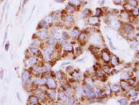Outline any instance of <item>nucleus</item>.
Returning a JSON list of instances; mask_svg holds the SVG:
<instances>
[{"instance_id":"nucleus-19","label":"nucleus","mask_w":139,"mask_h":105,"mask_svg":"<svg viewBox=\"0 0 139 105\" xmlns=\"http://www.w3.org/2000/svg\"><path fill=\"white\" fill-rule=\"evenodd\" d=\"M95 93V97L97 98H103L106 97V94L104 93V90H103L102 89H98L96 90Z\"/></svg>"},{"instance_id":"nucleus-24","label":"nucleus","mask_w":139,"mask_h":105,"mask_svg":"<svg viewBox=\"0 0 139 105\" xmlns=\"http://www.w3.org/2000/svg\"><path fill=\"white\" fill-rule=\"evenodd\" d=\"M66 11H67L68 13H73V12L76 11V8H75V6L69 4L67 6H66Z\"/></svg>"},{"instance_id":"nucleus-12","label":"nucleus","mask_w":139,"mask_h":105,"mask_svg":"<svg viewBox=\"0 0 139 105\" xmlns=\"http://www.w3.org/2000/svg\"><path fill=\"white\" fill-rule=\"evenodd\" d=\"M31 74V71H27V69H25V71H23V74H22V79H23V81L24 83L30 80Z\"/></svg>"},{"instance_id":"nucleus-50","label":"nucleus","mask_w":139,"mask_h":105,"mask_svg":"<svg viewBox=\"0 0 139 105\" xmlns=\"http://www.w3.org/2000/svg\"><path fill=\"white\" fill-rule=\"evenodd\" d=\"M108 38V41H109V46H110V47H111V49H113V50H116V47L113 46V42H112V41H111V39L108 37H107Z\"/></svg>"},{"instance_id":"nucleus-58","label":"nucleus","mask_w":139,"mask_h":105,"mask_svg":"<svg viewBox=\"0 0 139 105\" xmlns=\"http://www.w3.org/2000/svg\"><path fill=\"white\" fill-rule=\"evenodd\" d=\"M2 1H4V0H0V2H2Z\"/></svg>"},{"instance_id":"nucleus-26","label":"nucleus","mask_w":139,"mask_h":105,"mask_svg":"<svg viewBox=\"0 0 139 105\" xmlns=\"http://www.w3.org/2000/svg\"><path fill=\"white\" fill-rule=\"evenodd\" d=\"M91 14V11L90 10L89 8H84L83 12H82V14H81V17L83 18H88L90 17V15Z\"/></svg>"},{"instance_id":"nucleus-27","label":"nucleus","mask_w":139,"mask_h":105,"mask_svg":"<svg viewBox=\"0 0 139 105\" xmlns=\"http://www.w3.org/2000/svg\"><path fill=\"white\" fill-rule=\"evenodd\" d=\"M38 28L39 29H46V30H47L48 29V24H47L44 20H42V21H41L40 23L38 24Z\"/></svg>"},{"instance_id":"nucleus-38","label":"nucleus","mask_w":139,"mask_h":105,"mask_svg":"<svg viewBox=\"0 0 139 105\" xmlns=\"http://www.w3.org/2000/svg\"><path fill=\"white\" fill-rule=\"evenodd\" d=\"M75 92H76V94L78 95V96H82V94H83V87L81 86H79L77 87L76 89H75Z\"/></svg>"},{"instance_id":"nucleus-22","label":"nucleus","mask_w":139,"mask_h":105,"mask_svg":"<svg viewBox=\"0 0 139 105\" xmlns=\"http://www.w3.org/2000/svg\"><path fill=\"white\" fill-rule=\"evenodd\" d=\"M84 83L86 84L87 85H89L90 87H93L94 85V82L93 80V79L90 77V76H88V77H85L84 78Z\"/></svg>"},{"instance_id":"nucleus-16","label":"nucleus","mask_w":139,"mask_h":105,"mask_svg":"<svg viewBox=\"0 0 139 105\" xmlns=\"http://www.w3.org/2000/svg\"><path fill=\"white\" fill-rule=\"evenodd\" d=\"M109 62L111 63L112 66L115 67V66L119 65V59L115 55H113L112 57H110V61Z\"/></svg>"},{"instance_id":"nucleus-8","label":"nucleus","mask_w":139,"mask_h":105,"mask_svg":"<svg viewBox=\"0 0 139 105\" xmlns=\"http://www.w3.org/2000/svg\"><path fill=\"white\" fill-rule=\"evenodd\" d=\"M46 93L50 99H51L52 101H55L56 99L57 94H56V92L55 90H53V89H48V90L46 91Z\"/></svg>"},{"instance_id":"nucleus-53","label":"nucleus","mask_w":139,"mask_h":105,"mask_svg":"<svg viewBox=\"0 0 139 105\" xmlns=\"http://www.w3.org/2000/svg\"><path fill=\"white\" fill-rule=\"evenodd\" d=\"M118 72V71H115V69H113L112 71H110V74L111 75H115V73Z\"/></svg>"},{"instance_id":"nucleus-28","label":"nucleus","mask_w":139,"mask_h":105,"mask_svg":"<svg viewBox=\"0 0 139 105\" xmlns=\"http://www.w3.org/2000/svg\"><path fill=\"white\" fill-rule=\"evenodd\" d=\"M37 62V58L36 57H29L27 60V64L29 65H35Z\"/></svg>"},{"instance_id":"nucleus-48","label":"nucleus","mask_w":139,"mask_h":105,"mask_svg":"<svg viewBox=\"0 0 139 105\" xmlns=\"http://www.w3.org/2000/svg\"><path fill=\"white\" fill-rule=\"evenodd\" d=\"M118 103L120 104L126 105V104H128V100H127V98H121V99L118 100Z\"/></svg>"},{"instance_id":"nucleus-17","label":"nucleus","mask_w":139,"mask_h":105,"mask_svg":"<svg viewBox=\"0 0 139 105\" xmlns=\"http://www.w3.org/2000/svg\"><path fill=\"white\" fill-rule=\"evenodd\" d=\"M28 102H29L30 104H38L39 103V99L36 95H31V96L28 98Z\"/></svg>"},{"instance_id":"nucleus-44","label":"nucleus","mask_w":139,"mask_h":105,"mask_svg":"<svg viewBox=\"0 0 139 105\" xmlns=\"http://www.w3.org/2000/svg\"><path fill=\"white\" fill-rule=\"evenodd\" d=\"M102 69L105 74H108V73H110V71H111V67H110L109 65H104L103 66Z\"/></svg>"},{"instance_id":"nucleus-9","label":"nucleus","mask_w":139,"mask_h":105,"mask_svg":"<svg viewBox=\"0 0 139 105\" xmlns=\"http://www.w3.org/2000/svg\"><path fill=\"white\" fill-rule=\"evenodd\" d=\"M101 56H102V59H103V61L106 64H108L110 61V53L108 51V50L104 49L103 50L102 54H101Z\"/></svg>"},{"instance_id":"nucleus-25","label":"nucleus","mask_w":139,"mask_h":105,"mask_svg":"<svg viewBox=\"0 0 139 105\" xmlns=\"http://www.w3.org/2000/svg\"><path fill=\"white\" fill-rule=\"evenodd\" d=\"M63 49H64L65 52H73V50H74L73 46H72L71 44H65Z\"/></svg>"},{"instance_id":"nucleus-15","label":"nucleus","mask_w":139,"mask_h":105,"mask_svg":"<svg viewBox=\"0 0 139 105\" xmlns=\"http://www.w3.org/2000/svg\"><path fill=\"white\" fill-rule=\"evenodd\" d=\"M120 18L124 22H127L130 19V14L128 13V11H122L120 12Z\"/></svg>"},{"instance_id":"nucleus-42","label":"nucleus","mask_w":139,"mask_h":105,"mask_svg":"<svg viewBox=\"0 0 139 105\" xmlns=\"http://www.w3.org/2000/svg\"><path fill=\"white\" fill-rule=\"evenodd\" d=\"M104 93L106 94V95H110L112 93V90H111V88H110L109 85H107L104 88Z\"/></svg>"},{"instance_id":"nucleus-37","label":"nucleus","mask_w":139,"mask_h":105,"mask_svg":"<svg viewBox=\"0 0 139 105\" xmlns=\"http://www.w3.org/2000/svg\"><path fill=\"white\" fill-rule=\"evenodd\" d=\"M128 4H130L132 8H136V7H137V5H138V2H137V0H128Z\"/></svg>"},{"instance_id":"nucleus-47","label":"nucleus","mask_w":139,"mask_h":105,"mask_svg":"<svg viewBox=\"0 0 139 105\" xmlns=\"http://www.w3.org/2000/svg\"><path fill=\"white\" fill-rule=\"evenodd\" d=\"M124 9H125V11H132V7L128 4V3H127V4H125L124 5Z\"/></svg>"},{"instance_id":"nucleus-52","label":"nucleus","mask_w":139,"mask_h":105,"mask_svg":"<svg viewBox=\"0 0 139 105\" xmlns=\"http://www.w3.org/2000/svg\"><path fill=\"white\" fill-rule=\"evenodd\" d=\"M50 69H51V67H50V65H46L45 67H44V71H50Z\"/></svg>"},{"instance_id":"nucleus-20","label":"nucleus","mask_w":139,"mask_h":105,"mask_svg":"<svg viewBox=\"0 0 139 105\" xmlns=\"http://www.w3.org/2000/svg\"><path fill=\"white\" fill-rule=\"evenodd\" d=\"M120 87H121V89H123V90L128 91L129 89L131 88V85H129V84L127 81L122 80L121 82H120Z\"/></svg>"},{"instance_id":"nucleus-18","label":"nucleus","mask_w":139,"mask_h":105,"mask_svg":"<svg viewBox=\"0 0 139 105\" xmlns=\"http://www.w3.org/2000/svg\"><path fill=\"white\" fill-rule=\"evenodd\" d=\"M29 51L32 54L33 56H38L41 55V50L37 48V46H31L29 48Z\"/></svg>"},{"instance_id":"nucleus-32","label":"nucleus","mask_w":139,"mask_h":105,"mask_svg":"<svg viewBox=\"0 0 139 105\" xmlns=\"http://www.w3.org/2000/svg\"><path fill=\"white\" fill-rule=\"evenodd\" d=\"M37 97L38 98V99L41 100V101H43L46 99V94L43 93V91H41V92H38L37 94Z\"/></svg>"},{"instance_id":"nucleus-31","label":"nucleus","mask_w":139,"mask_h":105,"mask_svg":"<svg viewBox=\"0 0 139 105\" xmlns=\"http://www.w3.org/2000/svg\"><path fill=\"white\" fill-rule=\"evenodd\" d=\"M69 4L75 7H79L81 4V1L80 0H69Z\"/></svg>"},{"instance_id":"nucleus-11","label":"nucleus","mask_w":139,"mask_h":105,"mask_svg":"<svg viewBox=\"0 0 139 105\" xmlns=\"http://www.w3.org/2000/svg\"><path fill=\"white\" fill-rule=\"evenodd\" d=\"M74 22V17L71 13H67L66 15H65L64 18V23L65 25L67 26H70L72 23Z\"/></svg>"},{"instance_id":"nucleus-23","label":"nucleus","mask_w":139,"mask_h":105,"mask_svg":"<svg viewBox=\"0 0 139 105\" xmlns=\"http://www.w3.org/2000/svg\"><path fill=\"white\" fill-rule=\"evenodd\" d=\"M56 42V39L54 37V35H51V36L48 37V41H47V44H48V46L55 45Z\"/></svg>"},{"instance_id":"nucleus-35","label":"nucleus","mask_w":139,"mask_h":105,"mask_svg":"<svg viewBox=\"0 0 139 105\" xmlns=\"http://www.w3.org/2000/svg\"><path fill=\"white\" fill-rule=\"evenodd\" d=\"M55 77L58 80H61V81L63 80V74L61 71H56L55 73Z\"/></svg>"},{"instance_id":"nucleus-59","label":"nucleus","mask_w":139,"mask_h":105,"mask_svg":"<svg viewBox=\"0 0 139 105\" xmlns=\"http://www.w3.org/2000/svg\"><path fill=\"white\" fill-rule=\"evenodd\" d=\"M63 1H64V0H63Z\"/></svg>"},{"instance_id":"nucleus-5","label":"nucleus","mask_w":139,"mask_h":105,"mask_svg":"<svg viewBox=\"0 0 139 105\" xmlns=\"http://www.w3.org/2000/svg\"><path fill=\"white\" fill-rule=\"evenodd\" d=\"M95 75H96L98 79H101L102 81H105L106 75H105V73H104V71H103V69H101V68H97L96 69L95 68Z\"/></svg>"},{"instance_id":"nucleus-49","label":"nucleus","mask_w":139,"mask_h":105,"mask_svg":"<svg viewBox=\"0 0 139 105\" xmlns=\"http://www.w3.org/2000/svg\"><path fill=\"white\" fill-rule=\"evenodd\" d=\"M82 53H83V49H82L80 46L76 47V54H77V56H80Z\"/></svg>"},{"instance_id":"nucleus-43","label":"nucleus","mask_w":139,"mask_h":105,"mask_svg":"<svg viewBox=\"0 0 139 105\" xmlns=\"http://www.w3.org/2000/svg\"><path fill=\"white\" fill-rule=\"evenodd\" d=\"M44 21H45L47 24H48V23H51L52 22H53V19H52L51 15H48V16H46V17L45 18V19H44Z\"/></svg>"},{"instance_id":"nucleus-33","label":"nucleus","mask_w":139,"mask_h":105,"mask_svg":"<svg viewBox=\"0 0 139 105\" xmlns=\"http://www.w3.org/2000/svg\"><path fill=\"white\" fill-rule=\"evenodd\" d=\"M110 88H111V90H112V92H113V93H118V92L121 90V87L117 84H113V85H112V87H110Z\"/></svg>"},{"instance_id":"nucleus-29","label":"nucleus","mask_w":139,"mask_h":105,"mask_svg":"<svg viewBox=\"0 0 139 105\" xmlns=\"http://www.w3.org/2000/svg\"><path fill=\"white\" fill-rule=\"evenodd\" d=\"M79 34H80V30H79L77 27H75L73 29V31H71V36L73 38H77L78 36H79Z\"/></svg>"},{"instance_id":"nucleus-4","label":"nucleus","mask_w":139,"mask_h":105,"mask_svg":"<svg viewBox=\"0 0 139 105\" xmlns=\"http://www.w3.org/2000/svg\"><path fill=\"white\" fill-rule=\"evenodd\" d=\"M123 29H124V32L127 35H130L132 33H133V31L135 30L134 27L132 26V24H129V23H124V27H123Z\"/></svg>"},{"instance_id":"nucleus-40","label":"nucleus","mask_w":139,"mask_h":105,"mask_svg":"<svg viewBox=\"0 0 139 105\" xmlns=\"http://www.w3.org/2000/svg\"><path fill=\"white\" fill-rule=\"evenodd\" d=\"M70 85H71L72 88L76 89L77 87L80 86V83H79L78 81H76V79H75V80H72L71 84H70Z\"/></svg>"},{"instance_id":"nucleus-55","label":"nucleus","mask_w":139,"mask_h":105,"mask_svg":"<svg viewBox=\"0 0 139 105\" xmlns=\"http://www.w3.org/2000/svg\"><path fill=\"white\" fill-rule=\"evenodd\" d=\"M132 97H133V98H132V101H137L138 100V98H137V97H135V96H132Z\"/></svg>"},{"instance_id":"nucleus-13","label":"nucleus","mask_w":139,"mask_h":105,"mask_svg":"<svg viewBox=\"0 0 139 105\" xmlns=\"http://www.w3.org/2000/svg\"><path fill=\"white\" fill-rule=\"evenodd\" d=\"M47 38H48V32H47V31L46 29H42L38 34V39L42 41H44Z\"/></svg>"},{"instance_id":"nucleus-56","label":"nucleus","mask_w":139,"mask_h":105,"mask_svg":"<svg viewBox=\"0 0 139 105\" xmlns=\"http://www.w3.org/2000/svg\"><path fill=\"white\" fill-rule=\"evenodd\" d=\"M8 46H9V43H7V45H6V47H5V50H8Z\"/></svg>"},{"instance_id":"nucleus-21","label":"nucleus","mask_w":139,"mask_h":105,"mask_svg":"<svg viewBox=\"0 0 139 105\" xmlns=\"http://www.w3.org/2000/svg\"><path fill=\"white\" fill-rule=\"evenodd\" d=\"M71 76L73 77V79H80V78H81V73L80 72H79L78 71H72L71 73Z\"/></svg>"},{"instance_id":"nucleus-51","label":"nucleus","mask_w":139,"mask_h":105,"mask_svg":"<svg viewBox=\"0 0 139 105\" xmlns=\"http://www.w3.org/2000/svg\"><path fill=\"white\" fill-rule=\"evenodd\" d=\"M123 2H124V0H113V3H114V4H116V5L121 4Z\"/></svg>"},{"instance_id":"nucleus-10","label":"nucleus","mask_w":139,"mask_h":105,"mask_svg":"<svg viewBox=\"0 0 139 105\" xmlns=\"http://www.w3.org/2000/svg\"><path fill=\"white\" fill-rule=\"evenodd\" d=\"M67 98H68V96L65 93V91H63L61 90H60L58 91V93H57V98L59 99V101H61L62 103H64L65 102H66V100H67Z\"/></svg>"},{"instance_id":"nucleus-6","label":"nucleus","mask_w":139,"mask_h":105,"mask_svg":"<svg viewBox=\"0 0 139 105\" xmlns=\"http://www.w3.org/2000/svg\"><path fill=\"white\" fill-rule=\"evenodd\" d=\"M88 37H89V34H88L87 31H82V32L79 34V36H78L79 42L80 44H84L88 40Z\"/></svg>"},{"instance_id":"nucleus-54","label":"nucleus","mask_w":139,"mask_h":105,"mask_svg":"<svg viewBox=\"0 0 139 105\" xmlns=\"http://www.w3.org/2000/svg\"><path fill=\"white\" fill-rule=\"evenodd\" d=\"M55 2L58 3V4H62V3L64 2V1H63V0H55Z\"/></svg>"},{"instance_id":"nucleus-30","label":"nucleus","mask_w":139,"mask_h":105,"mask_svg":"<svg viewBox=\"0 0 139 105\" xmlns=\"http://www.w3.org/2000/svg\"><path fill=\"white\" fill-rule=\"evenodd\" d=\"M51 17H52L53 21H57L60 19V18L61 17V12H53L52 13Z\"/></svg>"},{"instance_id":"nucleus-39","label":"nucleus","mask_w":139,"mask_h":105,"mask_svg":"<svg viewBox=\"0 0 139 105\" xmlns=\"http://www.w3.org/2000/svg\"><path fill=\"white\" fill-rule=\"evenodd\" d=\"M103 13V12L102 10V8H98L95 9V16L98 18H99L100 16H102Z\"/></svg>"},{"instance_id":"nucleus-46","label":"nucleus","mask_w":139,"mask_h":105,"mask_svg":"<svg viewBox=\"0 0 139 105\" xmlns=\"http://www.w3.org/2000/svg\"><path fill=\"white\" fill-rule=\"evenodd\" d=\"M129 77H130V75H129V74L128 72H124V73H122V75H121V78L123 79H124V80H126V79H128Z\"/></svg>"},{"instance_id":"nucleus-41","label":"nucleus","mask_w":139,"mask_h":105,"mask_svg":"<svg viewBox=\"0 0 139 105\" xmlns=\"http://www.w3.org/2000/svg\"><path fill=\"white\" fill-rule=\"evenodd\" d=\"M75 103V100L73 98V96H70L69 98H67V100H66V103L67 104H73Z\"/></svg>"},{"instance_id":"nucleus-14","label":"nucleus","mask_w":139,"mask_h":105,"mask_svg":"<svg viewBox=\"0 0 139 105\" xmlns=\"http://www.w3.org/2000/svg\"><path fill=\"white\" fill-rule=\"evenodd\" d=\"M100 23V20L99 18L96 17V16H94V17H90L89 18V20H88V23L91 26H96Z\"/></svg>"},{"instance_id":"nucleus-57","label":"nucleus","mask_w":139,"mask_h":105,"mask_svg":"<svg viewBox=\"0 0 139 105\" xmlns=\"http://www.w3.org/2000/svg\"><path fill=\"white\" fill-rule=\"evenodd\" d=\"M68 64H70V61H68V62H65V63H63V64H62V65H68Z\"/></svg>"},{"instance_id":"nucleus-3","label":"nucleus","mask_w":139,"mask_h":105,"mask_svg":"<svg viewBox=\"0 0 139 105\" xmlns=\"http://www.w3.org/2000/svg\"><path fill=\"white\" fill-rule=\"evenodd\" d=\"M122 22H120L119 20H116V19H113L109 22V26L111 27L113 29L116 30H120L122 28Z\"/></svg>"},{"instance_id":"nucleus-45","label":"nucleus","mask_w":139,"mask_h":105,"mask_svg":"<svg viewBox=\"0 0 139 105\" xmlns=\"http://www.w3.org/2000/svg\"><path fill=\"white\" fill-rule=\"evenodd\" d=\"M132 14L134 16V17H138V14H139V12H138V8L137 7H136L134 8V9L132 8Z\"/></svg>"},{"instance_id":"nucleus-7","label":"nucleus","mask_w":139,"mask_h":105,"mask_svg":"<svg viewBox=\"0 0 139 105\" xmlns=\"http://www.w3.org/2000/svg\"><path fill=\"white\" fill-rule=\"evenodd\" d=\"M31 73H32V74L36 75H42L44 73V68H42V66H40V65H35L31 68Z\"/></svg>"},{"instance_id":"nucleus-1","label":"nucleus","mask_w":139,"mask_h":105,"mask_svg":"<svg viewBox=\"0 0 139 105\" xmlns=\"http://www.w3.org/2000/svg\"><path fill=\"white\" fill-rule=\"evenodd\" d=\"M83 92L85 94L88 98H95V93L92 90V87L89 86V85H84L83 87Z\"/></svg>"},{"instance_id":"nucleus-34","label":"nucleus","mask_w":139,"mask_h":105,"mask_svg":"<svg viewBox=\"0 0 139 105\" xmlns=\"http://www.w3.org/2000/svg\"><path fill=\"white\" fill-rule=\"evenodd\" d=\"M128 91V94L130 95V96H136V95H137V93H138L137 90H136V89L130 88Z\"/></svg>"},{"instance_id":"nucleus-2","label":"nucleus","mask_w":139,"mask_h":105,"mask_svg":"<svg viewBox=\"0 0 139 105\" xmlns=\"http://www.w3.org/2000/svg\"><path fill=\"white\" fill-rule=\"evenodd\" d=\"M46 86L48 89H53L56 90L57 88V83L52 77H48L46 78Z\"/></svg>"},{"instance_id":"nucleus-36","label":"nucleus","mask_w":139,"mask_h":105,"mask_svg":"<svg viewBox=\"0 0 139 105\" xmlns=\"http://www.w3.org/2000/svg\"><path fill=\"white\" fill-rule=\"evenodd\" d=\"M127 80V82L129 84V85H135L136 84V82H137V80H136V78H130L129 77L128 79H126Z\"/></svg>"}]
</instances>
